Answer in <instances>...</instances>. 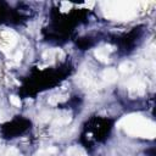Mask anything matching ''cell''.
<instances>
[{"label": "cell", "mask_w": 156, "mask_h": 156, "mask_svg": "<svg viewBox=\"0 0 156 156\" xmlns=\"http://www.w3.org/2000/svg\"><path fill=\"white\" fill-rule=\"evenodd\" d=\"M10 102H11L13 106H16V107H20V106H21V100H20V98L16 96V95H11V96H10Z\"/></svg>", "instance_id": "11"}, {"label": "cell", "mask_w": 156, "mask_h": 156, "mask_svg": "<svg viewBox=\"0 0 156 156\" xmlns=\"http://www.w3.org/2000/svg\"><path fill=\"white\" fill-rule=\"evenodd\" d=\"M94 55H95V57L100 61V62H108V54H107V50H105V49H102V48H99V49H96L95 51H94Z\"/></svg>", "instance_id": "8"}, {"label": "cell", "mask_w": 156, "mask_h": 156, "mask_svg": "<svg viewBox=\"0 0 156 156\" xmlns=\"http://www.w3.org/2000/svg\"><path fill=\"white\" fill-rule=\"evenodd\" d=\"M51 116H52V113H51L50 111H44V112L40 113L39 121H40V122H49V119L51 118Z\"/></svg>", "instance_id": "10"}, {"label": "cell", "mask_w": 156, "mask_h": 156, "mask_svg": "<svg viewBox=\"0 0 156 156\" xmlns=\"http://www.w3.org/2000/svg\"><path fill=\"white\" fill-rule=\"evenodd\" d=\"M5 119H6V118H5V116H4V113H1V112H0V122H4Z\"/></svg>", "instance_id": "18"}, {"label": "cell", "mask_w": 156, "mask_h": 156, "mask_svg": "<svg viewBox=\"0 0 156 156\" xmlns=\"http://www.w3.org/2000/svg\"><path fill=\"white\" fill-rule=\"evenodd\" d=\"M17 43V35L13 30H4L1 33V40H0V49L6 52L7 50H11Z\"/></svg>", "instance_id": "3"}, {"label": "cell", "mask_w": 156, "mask_h": 156, "mask_svg": "<svg viewBox=\"0 0 156 156\" xmlns=\"http://www.w3.org/2000/svg\"><path fill=\"white\" fill-rule=\"evenodd\" d=\"M54 54H55V50H51V49H50V50H46V51L43 54V57H44V58H48V57L51 58V57L54 56Z\"/></svg>", "instance_id": "12"}, {"label": "cell", "mask_w": 156, "mask_h": 156, "mask_svg": "<svg viewBox=\"0 0 156 156\" xmlns=\"http://www.w3.org/2000/svg\"><path fill=\"white\" fill-rule=\"evenodd\" d=\"M140 2L134 1H104L101 2L104 16L115 21H130L138 13Z\"/></svg>", "instance_id": "2"}, {"label": "cell", "mask_w": 156, "mask_h": 156, "mask_svg": "<svg viewBox=\"0 0 156 156\" xmlns=\"http://www.w3.org/2000/svg\"><path fill=\"white\" fill-rule=\"evenodd\" d=\"M117 127L134 138L154 139L156 136V124L139 113H130L122 117Z\"/></svg>", "instance_id": "1"}, {"label": "cell", "mask_w": 156, "mask_h": 156, "mask_svg": "<svg viewBox=\"0 0 156 156\" xmlns=\"http://www.w3.org/2000/svg\"><path fill=\"white\" fill-rule=\"evenodd\" d=\"M118 69H119V72H122L124 74H128V73H130L135 69V63L132 62V61H124L119 65Z\"/></svg>", "instance_id": "6"}, {"label": "cell", "mask_w": 156, "mask_h": 156, "mask_svg": "<svg viewBox=\"0 0 156 156\" xmlns=\"http://www.w3.org/2000/svg\"><path fill=\"white\" fill-rule=\"evenodd\" d=\"M101 77H102V79H104L105 82H107V83H113V82L117 80L118 74H117L116 68L110 67V68H105V69L102 71Z\"/></svg>", "instance_id": "5"}, {"label": "cell", "mask_w": 156, "mask_h": 156, "mask_svg": "<svg viewBox=\"0 0 156 156\" xmlns=\"http://www.w3.org/2000/svg\"><path fill=\"white\" fill-rule=\"evenodd\" d=\"M13 60H15L16 63H18V62L22 60V52H21V51H17V52L15 54V56H13Z\"/></svg>", "instance_id": "14"}, {"label": "cell", "mask_w": 156, "mask_h": 156, "mask_svg": "<svg viewBox=\"0 0 156 156\" xmlns=\"http://www.w3.org/2000/svg\"><path fill=\"white\" fill-rule=\"evenodd\" d=\"M94 5H95L94 1H87V2H85V6H87V7H90V9H91Z\"/></svg>", "instance_id": "17"}, {"label": "cell", "mask_w": 156, "mask_h": 156, "mask_svg": "<svg viewBox=\"0 0 156 156\" xmlns=\"http://www.w3.org/2000/svg\"><path fill=\"white\" fill-rule=\"evenodd\" d=\"M7 156H18V152H17V150H16V149L11 147V149L7 151Z\"/></svg>", "instance_id": "15"}, {"label": "cell", "mask_w": 156, "mask_h": 156, "mask_svg": "<svg viewBox=\"0 0 156 156\" xmlns=\"http://www.w3.org/2000/svg\"><path fill=\"white\" fill-rule=\"evenodd\" d=\"M35 156H50V154L46 150H40L39 152L35 154Z\"/></svg>", "instance_id": "16"}, {"label": "cell", "mask_w": 156, "mask_h": 156, "mask_svg": "<svg viewBox=\"0 0 156 156\" xmlns=\"http://www.w3.org/2000/svg\"><path fill=\"white\" fill-rule=\"evenodd\" d=\"M67 156H85L84 151L78 146H71L67 150Z\"/></svg>", "instance_id": "9"}, {"label": "cell", "mask_w": 156, "mask_h": 156, "mask_svg": "<svg viewBox=\"0 0 156 156\" xmlns=\"http://www.w3.org/2000/svg\"><path fill=\"white\" fill-rule=\"evenodd\" d=\"M69 7H71V4L67 2V1H63V2L61 4V10H62L63 12L67 11V10H69Z\"/></svg>", "instance_id": "13"}, {"label": "cell", "mask_w": 156, "mask_h": 156, "mask_svg": "<svg viewBox=\"0 0 156 156\" xmlns=\"http://www.w3.org/2000/svg\"><path fill=\"white\" fill-rule=\"evenodd\" d=\"M69 121H71V115L68 113V112H66V111H62L57 117H55V124L57 126H61V124H67V123H69Z\"/></svg>", "instance_id": "7"}, {"label": "cell", "mask_w": 156, "mask_h": 156, "mask_svg": "<svg viewBox=\"0 0 156 156\" xmlns=\"http://www.w3.org/2000/svg\"><path fill=\"white\" fill-rule=\"evenodd\" d=\"M128 89L130 95L133 96H138V95H143L145 91V83L140 79V78H133L128 82Z\"/></svg>", "instance_id": "4"}]
</instances>
